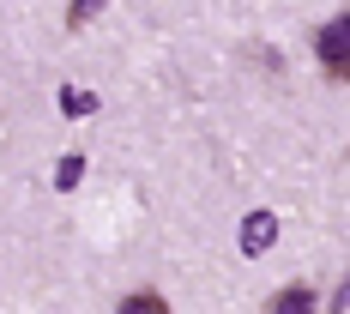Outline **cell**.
<instances>
[{"instance_id": "cell-1", "label": "cell", "mask_w": 350, "mask_h": 314, "mask_svg": "<svg viewBox=\"0 0 350 314\" xmlns=\"http://www.w3.org/2000/svg\"><path fill=\"white\" fill-rule=\"evenodd\" d=\"M320 61H326L332 79H345V73H350V25H345V18H332V25L320 31Z\"/></svg>"}, {"instance_id": "cell-2", "label": "cell", "mask_w": 350, "mask_h": 314, "mask_svg": "<svg viewBox=\"0 0 350 314\" xmlns=\"http://www.w3.org/2000/svg\"><path fill=\"white\" fill-rule=\"evenodd\" d=\"M320 296L314 284H284V290H272V302H266V314H314Z\"/></svg>"}, {"instance_id": "cell-3", "label": "cell", "mask_w": 350, "mask_h": 314, "mask_svg": "<svg viewBox=\"0 0 350 314\" xmlns=\"http://www.w3.org/2000/svg\"><path fill=\"white\" fill-rule=\"evenodd\" d=\"M272 242H278V218H272V211H254V218L242 224V248L260 254V248H272Z\"/></svg>"}, {"instance_id": "cell-4", "label": "cell", "mask_w": 350, "mask_h": 314, "mask_svg": "<svg viewBox=\"0 0 350 314\" xmlns=\"http://www.w3.org/2000/svg\"><path fill=\"white\" fill-rule=\"evenodd\" d=\"M121 314H170V302H163L157 290H133V296L121 302Z\"/></svg>"}, {"instance_id": "cell-5", "label": "cell", "mask_w": 350, "mask_h": 314, "mask_svg": "<svg viewBox=\"0 0 350 314\" xmlns=\"http://www.w3.org/2000/svg\"><path fill=\"white\" fill-rule=\"evenodd\" d=\"M79 175H85V157H67V163H61V170H55V187H72V181H79Z\"/></svg>"}]
</instances>
